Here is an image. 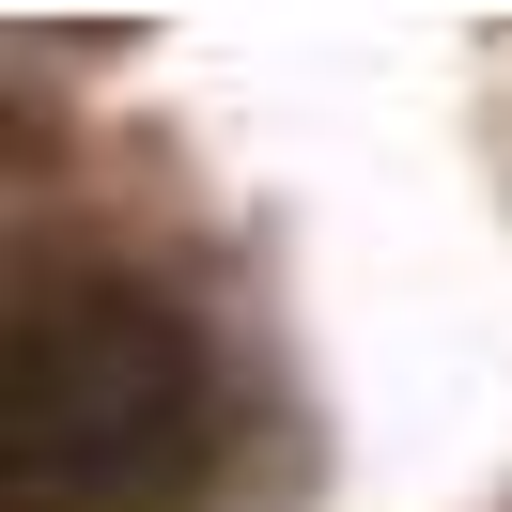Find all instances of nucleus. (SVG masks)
<instances>
[{
	"label": "nucleus",
	"instance_id": "f257e3e1",
	"mask_svg": "<svg viewBox=\"0 0 512 512\" xmlns=\"http://www.w3.org/2000/svg\"><path fill=\"white\" fill-rule=\"evenodd\" d=\"M202 342L140 280H0V512H140L202 466Z\"/></svg>",
	"mask_w": 512,
	"mask_h": 512
}]
</instances>
